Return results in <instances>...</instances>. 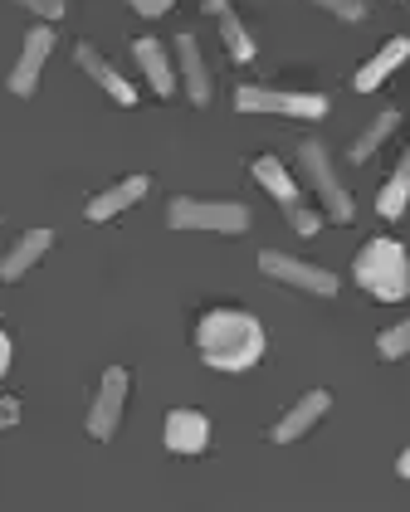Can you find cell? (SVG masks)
I'll use <instances>...</instances> for the list:
<instances>
[{
    "label": "cell",
    "mask_w": 410,
    "mask_h": 512,
    "mask_svg": "<svg viewBox=\"0 0 410 512\" xmlns=\"http://www.w3.org/2000/svg\"><path fill=\"white\" fill-rule=\"evenodd\" d=\"M259 274L279 278L288 288H303V293H318V298H332V293H337V274H332V269L303 264V259L279 254V249H264V254H259Z\"/></svg>",
    "instance_id": "7"
},
{
    "label": "cell",
    "mask_w": 410,
    "mask_h": 512,
    "mask_svg": "<svg viewBox=\"0 0 410 512\" xmlns=\"http://www.w3.org/2000/svg\"><path fill=\"white\" fill-rule=\"evenodd\" d=\"M396 127H401V113H391V108H386V113H381V118L371 122L367 132L352 142V152H347V157H352V161H371V157H376V147H381V142H386Z\"/></svg>",
    "instance_id": "20"
},
{
    "label": "cell",
    "mask_w": 410,
    "mask_h": 512,
    "mask_svg": "<svg viewBox=\"0 0 410 512\" xmlns=\"http://www.w3.org/2000/svg\"><path fill=\"white\" fill-rule=\"evenodd\" d=\"M10 356H15V347H10V337H5V327H0V376L10 371Z\"/></svg>",
    "instance_id": "26"
},
{
    "label": "cell",
    "mask_w": 410,
    "mask_h": 512,
    "mask_svg": "<svg viewBox=\"0 0 410 512\" xmlns=\"http://www.w3.org/2000/svg\"><path fill=\"white\" fill-rule=\"evenodd\" d=\"M313 5H323L328 15H337V20H362V15H367L362 0H313Z\"/></svg>",
    "instance_id": "22"
},
{
    "label": "cell",
    "mask_w": 410,
    "mask_h": 512,
    "mask_svg": "<svg viewBox=\"0 0 410 512\" xmlns=\"http://www.w3.org/2000/svg\"><path fill=\"white\" fill-rule=\"evenodd\" d=\"M406 59H410V40H406V35L386 40V44H381V49H376V54L367 59V64L357 69V93H376V88L391 79V74H396V69L406 64Z\"/></svg>",
    "instance_id": "14"
},
{
    "label": "cell",
    "mask_w": 410,
    "mask_h": 512,
    "mask_svg": "<svg viewBox=\"0 0 410 512\" xmlns=\"http://www.w3.org/2000/svg\"><path fill=\"white\" fill-rule=\"evenodd\" d=\"M15 5L35 10L40 20H64V0H15Z\"/></svg>",
    "instance_id": "23"
},
{
    "label": "cell",
    "mask_w": 410,
    "mask_h": 512,
    "mask_svg": "<svg viewBox=\"0 0 410 512\" xmlns=\"http://www.w3.org/2000/svg\"><path fill=\"white\" fill-rule=\"evenodd\" d=\"M410 205V152L401 157V166L391 171V181L381 186V196H376V210H381V220H401Z\"/></svg>",
    "instance_id": "19"
},
{
    "label": "cell",
    "mask_w": 410,
    "mask_h": 512,
    "mask_svg": "<svg viewBox=\"0 0 410 512\" xmlns=\"http://www.w3.org/2000/svg\"><path fill=\"white\" fill-rule=\"evenodd\" d=\"M235 108L240 113H279V118H328V98L323 93H288V88H235Z\"/></svg>",
    "instance_id": "5"
},
{
    "label": "cell",
    "mask_w": 410,
    "mask_h": 512,
    "mask_svg": "<svg viewBox=\"0 0 410 512\" xmlns=\"http://www.w3.org/2000/svg\"><path fill=\"white\" fill-rule=\"evenodd\" d=\"M396 473H401V478H410V449L401 454V459H396Z\"/></svg>",
    "instance_id": "27"
},
{
    "label": "cell",
    "mask_w": 410,
    "mask_h": 512,
    "mask_svg": "<svg viewBox=\"0 0 410 512\" xmlns=\"http://www.w3.org/2000/svg\"><path fill=\"white\" fill-rule=\"evenodd\" d=\"M205 15L220 20V40L230 49V59H235V64H249V59H254V35L245 30V20L235 15V5H230V0H205Z\"/></svg>",
    "instance_id": "17"
},
{
    "label": "cell",
    "mask_w": 410,
    "mask_h": 512,
    "mask_svg": "<svg viewBox=\"0 0 410 512\" xmlns=\"http://www.w3.org/2000/svg\"><path fill=\"white\" fill-rule=\"evenodd\" d=\"M162 439H166L171 454H205V444H210V420H205L201 410H171Z\"/></svg>",
    "instance_id": "11"
},
{
    "label": "cell",
    "mask_w": 410,
    "mask_h": 512,
    "mask_svg": "<svg viewBox=\"0 0 410 512\" xmlns=\"http://www.w3.org/2000/svg\"><path fill=\"white\" fill-rule=\"evenodd\" d=\"M352 278L367 288L376 303H401L410 298V254L401 239H367L357 264H352Z\"/></svg>",
    "instance_id": "2"
},
{
    "label": "cell",
    "mask_w": 410,
    "mask_h": 512,
    "mask_svg": "<svg viewBox=\"0 0 410 512\" xmlns=\"http://www.w3.org/2000/svg\"><path fill=\"white\" fill-rule=\"evenodd\" d=\"M328 410H332V395L328 391H308L298 405H293V410H288L284 420L274 425V444H293V439H303V434L313 430Z\"/></svg>",
    "instance_id": "13"
},
{
    "label": "cell",
    "mask_w": 410,
    "mask_h": 512,
    "mask_svg": "<svg viewBox=\"0 0 410 512\" xmlns=\"http://www.w3.org/2000/svg\"><path fill=\"white\" fill-rule=\"evenodd\" d=\"M171 5H176V0H132V10H137V15H166Z\"/></svg>",
    "instance_id": "25"
},
{
    "label": "cell",
    "mask_w": 410,
    "mask_h": 512,
    "mask_svg": "<svg viewBox=\"0 0 410 512\" xmlns=\"http://www.w3.org/2000/svg\"><path fill=\"white\" fill-rule=\"evenodd\" d=\"M127 371L123 366H108L103 371V381H98V395H93V405H88V434L93 439H113L118 425H123V405H127Z\"/></svg>",
    "instance_id": "8"
},
{
    "label": "cell",
    "mask_w": 410,
    "mask_h": 512,
    "mask_svg": "<svg viewBox=\"0 0 410 512\" xmlns=\"http://www.w3.org/2000/svg\"><path fill=\"white\" fill-rule=\"evenodd\" d=\"M15 425H20V400L0 395V430H15Z\"/></svg>",
    "instance_id": "24"
},
{
    "label": "cell",
    "mask_w": 410,
    "mask_h": 512,
    "mask_svg": "<svg viewBox=\"0 0 410 512\" xmlns=\"http://www.w3.org/2000/svg\"><path fill=\"white\" fill-rule=\"evenodd\" d=\"M298 161H303V171H308L313 191H318V200H323L328 220H337V225H347V220L357 215V205H352V196H347V186L337 181V171H332L328 147H323V142H303V147H298Z\"/></svg>",
    "instance_id": "6"
},
{
    "label": "cell",
    "mask_w": 410,
    "mask_h": 512,
    "mask_svg": "<svg viewBox=\"0 0 410 512\" xmlns=\"http://www.w3.org/2000/svg\"><path fill=\"white\" fill-rule=\"evenodd\" d=\"M249 171H254V181H259L269 196L284 205L288 225H293L298 235H318V230H323V215L303 205V196H298V181L284 171V161H279V157H254V161H249Z\"/></svg>",
    "instance_id": "4"
},
{
    "label": "cell",
    "mask_w": 410,
    "mask_h": 512,
    "mask_svg": "<svg viewBox=\"0 0 410 512\" xmlns=\"http://www.w3.org/2000/svg\"><path fill=\"white\" fill-rule=\"evenodd\" d=\"M132 54H137V64H142V74L152 83V93L157 98H171L176 93V69H171V59H166V49L152 35H142V40L132 44Z\"/></svg>",
    "instance_id": "18"
},
{
    "label": "cell",
    "mask_w": 410,
    "mask_h": 512,
    "mask_svg": "<svg viewBox=\"0 0 410 512\" xmlns=\"http://www.w3.org/2000/svg\"><path fill=\"white\" fill-rule=\"evenodd\" d=\"M147 186H152L147 176H123V181H113L108 191H98V196L88 200V210H83V215H88L93 225H103V220H113V215L132 210L137 200L147 196Z\"/></svg>",
    "instance_id": "12"
},
{
    "label": "cell",
    "mask_w": 410,
    "mask_h": 512,
    "mask_svg": "<svg viewBox=\"0 0 410 512\" xmlns=\"http://www.w3.org/2000/svg\"><path fill=\"white\" fill-rule=\"evenodd\" d=\"M74 59H79V69L98 83V88H103V93H108L118 108H137V88H132V83H127L123 74H118V69H113V64L93 49V44H74Z\"/></svg>",
    "instance_id": "10"
},
{
    "label": "cell",
    "mask_w": 410,
    "mask_h": 512,
    "mask_svg": "<svg viewBox=\"0 0 410 512\" xmlns=\"http://www.w3.org/2000/svg\"><path fill=\"white\" fill-rule=\"evenodd\" d=\"M196 352L210 371L240 376L249 366H259V356H264V327L245 308H210L196 322Z\"/></svg>",
    "instance_id": "1"
},
{
    "label": "cell",
    "mask_w": 410,
    "mask_h": 512,
    "mask_svg": "<svg viewBox=\"0 0 410 512\" xmlns=\"http://www.w3.org/2000/svg\"><path fill=\"white\" fill-rule=\"evenodd\" d=\"M166 225L171 230H215V235H245L249 210L240 200H196V196H171L166 205Z\"/></svg>",
    "instance_id": "3"
},
{
    "label": "cell",
    "mask_w": 410,
    "mask_h": 512,
    "mask_svg": "<svg viewBox=\"0 0 410 512\" xmlns=\"http://www.w3.org/2000/svg\"><path fill=\"white\" fill-rule=\"evenodd\" d=\"M376 352H381V361H401V356L410 352V317L396 322V327H386V332L376 337Z\"/></svg>",
    "instance_id": "21"
},
{
    "label": "cell",
    "mask_w": 410,
    "mask_h": 512,
    "mask_svg": "<svg viewBox=\"0 0 410 512\" xmlns=\"http://www.w3.org/2000/svg\"><path fill=\"white\" fill-rule=\"evenodd\" d=\"M49 49H54V30H49V25H35V30L25 35L20 64L10 69V93H15V98H30V93L40 88V69H44V59H49Z\"/></svg>",
    "instance_id": "9"
},
{
    "label": "cell",
    "mask_w": 410,
    "mask_h": 512,
    "mask_svg": "<svg viewBox=\"0 0 410 512\" xmlns=\"http://www.w3.org/2000/svg\"><path fill=\"white\" fill-rule=\"evenodd\" d=\"M176 64H181V83H186V98H191L196 108H205V103H210V69H205L196 35H181V40H176Z\"/></svg>",
    "instance_id": "16"
},
{
    "label": "cell",
    "mask_w": 410,
    "mask_h": 512,
    "mask_svg": "<svg viewBox=\"0 0 410 512\" xmlns=\"http://www.w3.org/2000/svg\"><path fill=\"white\" fill-rule=\"evenodd\" d=\"M49 244H54V235H49V230H25V235L10 244V254L0 259V283H15V278H25L44 259V254H49Z\"/></svg>",
    "instance_id": "15"
}]
</instances>
